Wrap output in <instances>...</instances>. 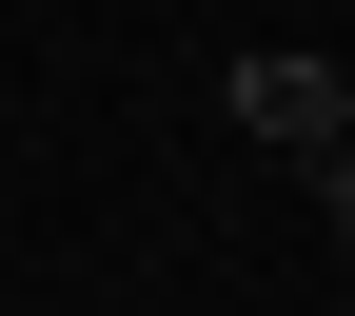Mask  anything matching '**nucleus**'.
<instances>
[{
    "label": "nucleus",
    "mask_w": 355,
    "mask_h": 316,
    "mask_svg": "<svg viewBox=\"0 0 355 316\" xmlns=\"http://www.w3.org/2000/svg\"><path fill=\"white\" fill-rule=\"evenodd\" d=\"M217 99H237V139H277V158H336V139H355V79L296 60V40H277V60H237Z\"/></svg>",
    "instance_id": "obj_1"
},
{
    "label": "nucleus",
    "mask_w": 355,
    "mask_h": 316,
    "mask_svg": "<svg viewBox=\"0 0 355 316\" xmlns=\"http://www.w3.org/2000/svg\"><path fill=\"white\" fill-rule=\"evenodd\" d=\"M336 257H355V139H336Z\"/></svg>",
    "instance_id": "obj_2"
}]
</instances>
